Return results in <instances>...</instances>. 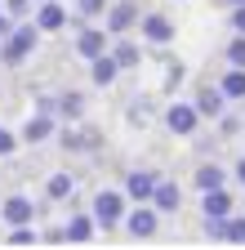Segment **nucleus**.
I'll use <instances>...</instances> for the list:
<instances>
[{"instance_id":"nucleus-1","label":"nucleus","mask_w":245,"mask_h":250,"mask_svg":"<svg viewBox=\"0 0 245 250\" xmlns=\"http://www.w3.org/2000/svg\"><path fill=\"white\" fill-rule=\"evenodd\" d=\"M89 214L98 219V232H116L120 224H125V214H130L125 188H98L94 201H89Z\"/></svg>"},{"instance_id":"nucleus-2","label":"nucleus","mask_w":245,"mask_h":250,"mask_svg":"<svg viewBox=\"0 0 245 250\" xmlns=\"http://www.w3.org/2000/svg\"><path fill=\"white\" fill-rule=\"evenodd\" d=\"M36 45H40L36 18H32V22H14V31L0 41V62H5V67H18V62H27V58L36 54Z\"/></svg>"},{"instance_id":"nucleus-3","label":"nucleus","mask_w":245,"mask_h":250,"mask_svg":"<svg viewBox=\"0 0 245 250\" xmlns=\"http://www.w3.org/2000/svg\"><path fill=\"white\" fill-rule=\"evenodd\" d=\"M201 112H196V103L192 99H174L170 107H165V130L170 134H178V139H192L196 130H201Z\"/></svg>"},{"instance_id":"nucleus-4","label":"nucleus","mask_w":245,"mask_h":250,"mask_svg":"<svg viewBox=\"0 0 245 250\" xmlns=\"http://www.w3.org/2000/svg\"><path fill=\"white\" fill-rule=\"evenodd\" d=\"M120 228H125L134 241H147V237H156V228H161V210L151 206V201H138V206L125 214V224H120Z\"/></svg>"},{"instance_id":"nucleus-5","label":"nucleus","mask_w":245,"mask_h":250,"mask_svg":"<svg viewBox=\"0 0 245 250\" xmlns=\"http://www.w3.org/2000/svg\"><path fill=\"white\" fill-rule=\"evenodd\" d=\"M107 49H112V31L80 18V27H76V54L89 62V58H98V54H107Z\"/></svg>"},{"instance_id":"nucleus-6","label":"nucleus","mask_w":245,"mask_h":250,"mask_svg":"<svg viewBox=\"0 0 245 250\" xmlns=\"http://www.w3.org/2000/svg\"><path fill=\"white\" fill-rule=\"evenodd\" d=\"M192 103H196V112H201L205 121H219V116L227 112V103H232V99L223 94V85H219V81H214V85L205 81V85H196V94H192Z\"/></svg>"},{"instance_id":"nucleus-7","label":"nucleus","mask_w":245,"mask_h":250,"mask_svg":"<svg viewBox=\"0 0 245 250\" xmlns=\"http://www.w3.org/2000/svg\"><path fill=\"white\" fill-rule=\"evenodd\" d=\"M138 18H143V14H138L134 0H116V5L103 14V27L112 31V36H130V31L138 27Z\"/></svg>"},{"instance_id":"nucleus-8","label":"nucleus","mask_w":245,"mask_h":250,"mask_svg":"<svg viewBox=\"0 0 245 250\" xmlns=\"http://www.w3.org/2000/svg\"><path fill=\"white\" fill-rule=\"evenodd\" d=\"M138 36L147 41V45H156V49H165V45H174V22L165 18V14H143L138 18Z\"/></svg>"},{"instance_id":"nucleus-9","label":"nucleus","mask_w":245,"mask_h":250,"mask_svg":"<svg viewBox=\"0 0 245 250\" xmlns=\"http://www.w3.org/2000/svg\"><path fill=\"white\" fill-rule=\"evenodd\" d=\"M18 134H22V143H27V147H36V143H45V139H54V134H58V116L36 107L32 116L22 121V130H18Z\"/></svg>"},{"instance_id":"nucleus-10","label":"nucleus","mask_w":245,"mask_h":250,"mask_svg":"<svg viewBox=\"0 0 245 250\" xmlns=\"http://www.w3.org/2000/svg\"><path fill=\"white\" fill-rule=\"evenodd\" d=\"M0 219H5L9 228H18V224H36V206H32V197L9 192L5 201H0Z\"/></svg>"},{"instance_id":"nucleus-11","label":"nucleus","mask_w":245,"mask_h":250,"mask_svg":"<svg viewBox=\"0 0 245 250\" xmlns=\"http://www.w3.org/2000/svg\"><path fill=\"white\" fill-rule=\"evenodd\" d=\"M156 183H161L156 170H130V174H125V197H130V201H151Z\"/></svg>"},{"instance_id":"nucleus-12","label":"nucleus","mask_w":245,"mask_h":250,"mask_svg":"<svg viewBox=\"0 0 245 250\" xmlns=\"http://www.w3.org/2000/svg\"><path fill=\"white\" fill-rule=\"evenodd\" d=\"M116 76H120V62H116V54H112V49H107V54H98V58H89V81H94L98 89L116 85Z\"/></svg>"},{"instance_id":"nucleus-13","label":"nucleus","mask_w":245,"mask_h":250,"mask_svg":"<svg viewBox=\"0 0 245 250\" xmlns=\"http://www.w3.org/2000/svg\"><path fill=\"white\" fill-rule=\"evenodd\" d=\"M32 18H36L40 31H63V27H67V9H63V0H40Z\"/></svg>"},{"instance_id":"nucleus-14","label":"nucleus","mask_w":245,"mask_h":250,"mask_svg":"<svg viewBox=\"0 0 245 250\" xmlns=\"http://www.w3.org/2000/svg\"><path fill=\"white\" fill-rule=\"evenodd\" d=\"M151 206H156L161 214H174V210L183 206V188H178L174 179H161V183H156V192H151Z\"/></svg>"},{"instance_id":"nucleus-15","label":"nucleus","mask_w":245,"mask_h":250,"mask_svg":"<svg viewBox=\"0 0 245 250\" xmlns=\"http://www.w3.org/2000/svg\"><path fill=\"white\" fill-rule=\"evenodd\" d=\"M72 192H76V174L72 170H58V174L45 179V197L49 201H72Z\"/></svg>"},{"instance_id":"nucleus-16","label":"nucleus","mask_w":245,"mask_h":250,"mask_svg":"<svg viewBox=\"0 0 245 250\" xmlns=\"http://www.w3.org/2000/svg\"><path fill=\"white\" fill-rule=\"evenodd\" d=\"M112 54H116V62H120V72H134L138 62H143V49H138L130 36H112Z\"/></svg>"},{"instance_id":"nucleus-17","label":"nucleus","mask_w":245,"mask_h":250,"mask_svg":"<svg viewBox=\"0 0 245 250\" xmlns=\"http://www.w3.org/2000/svg\"><path fill=\"white\" fill-rule=\"evenodd\" d=\"M63 232H67V241H89V237L98 232V219H94V214H85V210H76L67 224H63Z\"/></svg>"},{"instance_id":"nucleus-18","label":"nucleus","mask_w":245,"mask_h":250,"mask_svg":"<svg viewBox=\"0 0 245 250\" xmlns=\"http://www.w3.org/2000/svg\"><path fill=\"white\" fill-rule=\"evenodd\" d=\"M192 183L201 188V192H209V188H223V183H227V170H223L219 161H201L196 174H192Z\"/></svg>"},{"instance_id":"nucleus-19","label":"nucleus","mask_w":245,"mask_h":250,"mask_svg":"<svg viewBox=\"0 0 245 250\" xmlns=\"http://www.w3.org/2000/svg\"><path fill=\"white\" fill-rule=\"evenodd\" d=\"M201 214H232V192L227 188H209V192H201Z\"/></svg>"},{"instance_id":"nucleus-20","label":"nucleus","mask_w":245,"mask_h":250,"mask_svg":"<svg viewBox=\"0 0 245 250\" xmlns=\"http://www.w3.org/2000/svg\"><path fill=\"white\" fill-rule=\"evenodd\" d=\"M219 85H223V94L232 103H245V67H232V62H227V72L219 76Z\"/></svg>"},{"instance_id":"nucleus-21","label":"nucleus","mask_w":245,"mask_h":250,"mask_svg":"<svg viewBox=\"0 0 245 250\" xmlns=\"http://www.w3.org/2000/svg\"><path fill=\"white\" fill-rule=\"evenodd\" d=\"M58 116H63L67 125L85 116V94L80 89H67V94H58Z\"/></svg>"},{"instance_id":"nucleus-22","label":"nucleus","mask_w":245,"mask_h":250,"mask_svg":"<svg viewBox=\"0 0 245 250\" xmlns=\"http://www.w3.org/2000/svg\"><path fill=\"white\" fill-rule=\"evenodd\" d=\"M9 246H40L45 241V232L36 228V224H18V228H9V237H5Z\"/></svg>"},{"instance_id":"nucleus-23","label":"nucleus","mask_w":245,"mask_h":250,"mask_svg":"<svg viewBox=\"0 0 245 250\" xmlns=\"http://www.w3.org/2000/svg\"><path fill=\"white\" fill-rule=\"evenodd\" d=\"M58 143H63V152H72V156H89V143H85V130H58Z\"/></svg>"},{"instance_id":"nucleus-24","label":"nucleus","mask_w":245,"mask_h":250,"mask_svg":"<svg viewBox=\"0 0 245 250\" xmlns=\"http://www.w3.org/2000/svg\"><path fill=\"white\" fill-rule=\"evenodd\" d=\"M223 58L232 62V67H245V31H236V36L223 45Z\"/></svg>"},{"instance_id":"nucleus-25","label":"nucleus","mask_w":245,"mask_h":250,"mask_svg":"<svg viewBox=\"0 0 245 250\" xmlns=\"http://www.w3.org/2000/svg\"><path fill=\"white\" fill-rule=\"evenodd\" d=\"M112 5H107V0H76V14L85 18V22H94V18H103Z\"/></svg>"},{"instance_id":"nucleus-26","label":"nucleus","mask_w":245,"mask_h":250,"mask_svg":"<svg viewBox=\"0 0 245 250\" xmlns=\"http://www.w3.org/2000/svg\"><path fill=\"white\" fill-rule=\"evenodd\" d=\"M22 147V134H14V130H5V125H0V161H5V156H14Z\"/></svg>"},{"instance_id":"nucleus-27","label":"nucleus","mask_w":245,"mask_h":250,"mask_svg":"<svg viewBox=\"0 0 245 250\" xmlns=\"http://www.w3.org/2000/svg\"><path fill=\"white\" fill-rule=\"evenodd\" d=\"M219 130H223V139H236V134L245 130V121L232 116V112H223V116H219Z\"/></svg>"},{"instance_id":"nucleus-28","label":"nucleus","mask_w":245,"mask_h":250,"mask_svg":"<svg viewBox=\"0 0 245 250\" xmlns=\"http://www.w3.org/2000/svg\"><path fill=\"white\" fill-rule=\"evenodd\" d=\"M183 76H188V72H183V62L174 58V62H165V89H178L183 85Z\"/></svg>"},{"instance_id":"nucleus-29","label":"nucleus","mask_w":245,"mask_h":250,"mask_svg":"<svg viewBox=\"0 0 245 250\" xmlns=\"http://www.w3.org/2000/svg\"><path fill=\"white\" fill-rule=\"evenodd\" d=\"M0 5L9 9V18H14V22H22L27 14H32V0H0Z\"/></svg>"},{"instance_id":"nucleus-30","label":"nucleus","mask_w":245,"mask_h":250,"mask_svg":"<svg viewBox=\"0 0 245 250\" xmlns=\"http://www.w3.org/2000/svg\"><path fill=\"white\" fill-rule=\"evenodd\" d=\"M227 241H245V214H232L227 219Z\"/></svg>"},{"instance_id":"nucleus-31","label":"nucleus","mask_w":245,"mask_h":250,"mask_svg":"<svg viewBox=\"0 0 245 250\" xmlns=\"http://www.w3.org/2000/svg\"><path fill=\"white\" fill-rule=\"evenodd\" d=\"M9 31H14V18H9V9H5V5H0V41H5Z\"/></svg>"},{"instance_id":"nucleus-32","label":"nucleus","mask_w":245,"mask_h":250,"mask_svg":"<svg viewBox=\"0 0 245 250\" xmlns=\"http://www.w3.org/2000/svg\"><path fill=\"white\" fill-rule=\"evenodd\" d=\"M232 31H245V5H232Z\"/></svg>"},{"instance_id":"nucleus-33","label":"nucleus","mask_w":245,"mask_h":250,"mask_svg":"<svg viewBox=\"0 0 245 250\" xmlns=\"http://www.w3.org/2000/svg\"><path fill=\"white\" fill-rule=\"evenodd\" d=\"M85 143H89V152H98V147H103V134H98V130H85Z\"/></svg>"},{"instance_id":"nucleus-34","label":"nucleus","mask_w":245,"mask_h":250,"mask_svg":"<svg viewBox=\"0 0 245 250\" xmlns=\"http://www.w3.org/2000/svg\"><path fill=\"white\" fill-rule=\"evenodd\" d=\"M232 174H236V183H241V188H245V156H241V161H236V166H232Z\"/></svg>"},{"instance_id":"nucleus-35","label":"nucleus","mask_w":245,"mask_h":250,"mask_svg":"<svg viewBox=\"0 0 245 250\" xmlns=\"http://www.w3.org/2000/svg\"><path fill=\"white\" fill-rule=\"evenodd\" d=\"M223 5H245V0H223Z\"/></svg>"}]
</instances>
